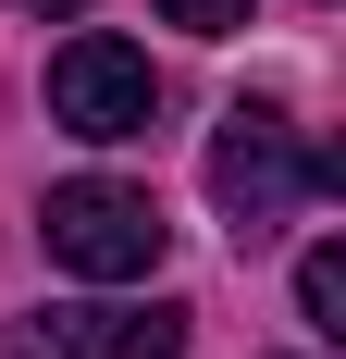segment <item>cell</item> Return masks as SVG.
Here are the masks:
<instances>
[{
	"instance_id": "obj_6",
	"label": "cell",
	"mask_w": 346,
	"mask_h": 359,
	"mask_svg": "<svg viewBox=\"0 0 346 359\" xmlns=\"http://www.w3.org/2000/svg\"><path fill=\"white\" fill-rule=\"evenodd\" d=\"M161 25H186V37H235L247 25V0H148Z\"/></svg>"
},
{
	"instance_id": "obj_2",
	"label": "cell",
	"mask_w": 346,
	"mask_h": 359,
	"mask_svg": "<svg viewBox=\"0 0 346 359\" xmlns=\"http://www.w3.org/2000/svg\"><path fill=\"white\" fill-rule=\"evenodd\" d=\"M37 236H50V260H62V273H87V285H137V273H161V248H173L161 198H148V186H124V174L50 186Z\"/></svg>"
},
{
	"instance_id": "obj_1",
	"label": "cell",
	"mask_w": 346,
	"mask_h": 359,
	"mask_svg": "<svg viewBox=\"0 0 346 359\" xmlns=\"http://www.w3.org/2000/svg\"><path fill=\"white\" fill-rule=\"evenodd\" d=\"M334 174H346V161H334V149H297V124H284L272 100H235L223 137H210V211H223L235 248H272L284 223H297V198L334 186Z\"/></svg>"
},
{
	"instance_id": "obj_4",
	"label": "cell",
	"mask_w": 346,
	"mask_h": 359,
	"mask_svg": "<svg viewBox=\"0 0 346 359\" xmlns=\"http://www.w3.org/2000/svg\"><path fill=\"white\" fill-rule=\"evenodd\" d=\"M0 359H186V310L173 297H148V310H124V297L25 310V323L0 334Z\"/></svg>"
},
{
	"instance_id": "obj_7",
	"label": "cell",
	"mask_w": 346,
	"mask_h": 359,
	"mask_svg": "<svg viewBox=\"0 0 346 359\" xmlns=\"http://www.w3.org/2000/svg\"><path fill=\"white\" fill-rule=\"evenodd\" d=\"M25 13H62V25H74V13H87V0H25Z\"/></svg>"
},
{
	"instance_id": "obj_3",
	"label": "cell",
	"mask_w": 346,
	"mask_h": 359,
	"mask_svg": "<svg viewBox=\"0 0 346 359\" xmlns=\"http://www.w3.org/2000/svg\"><path fill=\"white\" fill-rule=\"evenodd\" d=\"M148 111H161L148 50H124V37H62V50H50V124L124 149V137H148Z\"/></svg>"
},
{
	"instance_id": "obj_5",
	"label": "cell",
	"mask_w": 346,
	"mask_h": 359,
	"mask_svg": "<svg viewBox=\"0 0 346 359\" xmlns=\"http://www.w3.org/2000/svg\"><path fill=\"white\" fill-rule=\"evenodd\" d=\"M297 310H310V334H346V248L297 260Z\"/></svg>"
}]
</instances>
